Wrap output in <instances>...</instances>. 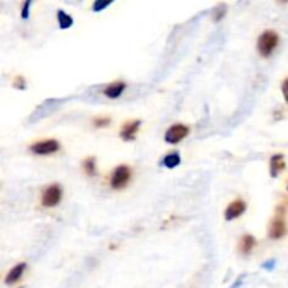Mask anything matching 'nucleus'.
<instances>
[{
	"instance_id": "obj_1",
	"label": "nucleus",
	"mask_w": 288,
	"mask_h": 288,
	"mask_svg": "<svg viewBox=\"0 0 288 288\" xmlns=\"http://www.w3.org/2000/svg\"><path fill=\"white\" fill-rule=\"evenodd\" d=\"M280 37L274 30H266L257 40V51L263 58L270 57L279 45Z\"/></svg>"
},
{
	"instance_id": "obj_5",
	"label": "nucleus",
	"mask_w": 288,
	"mask_h": 288,
	"mask_svg": "<svg viewBox=\"0 0 288 288\" xmlns=\"http://www.w3.org/2000/svg\"><path fill=\"white\" fill-rule=\"evenodd\" d=\"M59 149L60 145L57 139H44V141H38L30 146V151L34 155H40V156L51 155V153L58 152Z\"/></svg>"
},
{
	"instance_id": "obj_7",
	"label": "nucleus",
	"mask_w": 288,
	"mask_h": 288,
	"mask_svg": "<svg viewBox=\"0 0 288 288\" xmlns=\"http://www.w3.org/2000/svg\"><path fill=\"white\" fill-rule=\"evenodd\" d=\"M141 119H131V121H127L121 129H119V138L122 139V141H134L136 138V134H138V131H139V128H141Z\"/></svg>"
},
{
	"instance_id": "obj_8",
	"label": "nucleus",
	"mask_w": 288,
	"mask_h": 288,
	"mask_svg": "<svg viewBox=\"0 0 288 288\" xmlns=\"http://www.w3.org/2000/svg\"><path fill=\"white\" fill-rule=\"evenodd\" d=\"M246 208H247V205H246V203L242 200V198L233 200V201L228 205V208L225 210V220L227 221L236 220V218H239V217L246 211Z\"/></svg>"
},
{
	"instance_id": "obj_17",
	"label": "nucleus",
	"mask_w": 288,
	"mask_h": 288,
	"mask_svg": "<svg viewBox=\"0 0 288 288\" xmlns=\"http://www.w3.org/2000/svg\"><path fill=\"white\" fill-rule=\"evenodd\" d=\"M225 13H227V6L225 4H218L217 7H215V10H214V20L215 21H220L221 18L225 16Z\"/></svg>"
},
{
	"instance_id": "obj_16",
	"label": "nucleus",
	"mask_w": 288,
	"mask_h": 288,
	"mask_svg": "<svg viewBox=\"0 0 288 288\" xmlns=\"http://www.w3.org/2000/svg\"><path fill=\"white\" fill-rule=\"evenodd\" d=\"M111 124V118L110 117H106V115H103V117H96L93 119V125L96 128H106L109 127Z\"/></svg>"
},
{
	"instance_id": "obj_2",
	"label": "nucleus",
	"mask_w": 288,
	"mask_h": 288,
	"mask_svg": "<svg viewBox=\"0 0 288 288\" xmlns=\"http://www.w3.org/2000/svg\"><path fill=\"white\" fill-rule=\"evenodd\" d=\"M132 177V170L128 165H119L117 166L110 178V186L114 190H122L129 184Z\"/></svg>"
},
{
	"instance_id": "obj_4",
	"label": "nucleus",
	"mask_w": 288,
	"mask_h": 288,
	"mask_svg": "<svg viewBox=\"0 0 288 288\" xmlns=\"http://www.w3.org/2000/svg\"><path fill=\"white\" fill-rule=\"evenodd\" d=\"M284 208H281V211H277L274 215V218L271 220L270 227H269V236L271 239H281L287 232V224H286V217H284Z\"/></svg>"
},
{
	"instance_id": "obj_13",
	"label": "nucleus",
	"mask_w": 288,
	"mask_h": 288,
	"mask_svg": "<svg viewBox=\"0 0 288 288\" xmlns=\"http://www.w3.org/2000/svg\"><path fill=\"white\" fill-rule=\"evenodd\" d=\"M82 168H83V172H85L87 176L93 177L97 174V168H96V158L90 156V158H86L83 163H82Z\"/></svg>"
},
{
	"instance_id": "obj_20",
	"label": "nucleus",
	"mask_w": 288,
	"mask_h": 288,
	"mask_svg": "<svg viewBox=\"0 0 288 288\" xmlns=\"http://www.w3.org/2000/svg\"><path fill=\"white\" fill-rule=\"evenodd\" d=\"M30 6H31V1H30V0L23 4V9H21V17L23 18H28V16H30V11H28Z\"/></svg>"
},
{
	"instance_id": "obj_9",
	"label": "nucleus",
	"mask_w": 288,
	"mask_h": 288,
	"mask_svg": "<svg viewBox=\"0 0 288 288\" xmlns=\"http://www.w3.org/2000/svg\"><path fill=\"white\" fill-rule=\"evenodd\" d=\"M125 87H127V85L124 82L117 80V82H113L109 86H106L104 90H103V94L109 99H118L119 96L124 93Z\"/></svg>"
},
{
	"instance_id": "obj_18",
	"label": "nucleus",
	"mask_w": 288,
	"mask_h": 288,
	"mask_svg": "<svg viewBox=\"0 0 288 288\" xmlns=\"http://www.w3.org/2000/svg\"><path fill=\"white\" fill-rule=\"evenodd\" d=\"M111 4V1H100V0H96L93 4V10L94 11H102L106 7H109Z\"/></svg>"
},
{
	"instance_id": "obj_3",
	"label": "nucleus",
	"mask_w": 288,
	"mask_h": 288,
	"mask_svg": "<svg viewBox=\"0 0 288 288\" xmlns=\"http://www.w3.org/2000/svg\"><path fill=\"white\" fill-rule=\"evenodd\" d=\"M62 187L58 183L50 184L47 188H44L43 194H41V204L47 208H54L60 203L62 200Z\"/></svg>"
},
{
	"instance_id": "obj_22",
	"label": "nucleus",
	"mask_w": 288,
	"mask_h": 288,
	"mask_svg": "<svg viewBox=\"0 0 288 288\" xmlns=\"http://www.w3.org/2000/svg\"><path fill=\"white\" fill-rule=\"evenodd\" d=\"M240 284H242V279L237 280V283H235V284H233V286H232V287H230V288H237V287H239V286H240Z\"/></svg>"
},
{
	"instance_id": "obj_12",
	"label": "nucleus",
	"mask_w": 288,
	"mask_h": 288,
	"mask_svg": "<svg viewBox=\"0 0 288 288\" xmlns=\"http://www.w3.org/2000/svg\"><path fill=\"white\" fill-rule=\"evenodd\" d=\"M27 267V263H18L16 264L11 270L7 273V276H6V284L10 286V284H14V283H17L18 280L21 279V276H23V273L26 271Z\"/></svg>"
},
{
	"instance_id": "obj_19",
	"label": "nucleus",
	"mask_w": 288,
	"mask_h": 288,
	"mask_svg": "<svg viewBox=\"0 0 288 288\" xmlns=\"http://www.w3.org/2000/svg\"><path fill=\"white\" fill-rule=\"evenodd\" d=\"M13 87H16L18 90H24L26 89V80H24V77L17 76L14 79V82H13Z\"/></svg>"
},
{
	"instance_id": "obj_21",
	"label": "nucleus",
	"mask_w": 288,
	"mask_h": 288,
	"mask_svg": "<svg viewBox=\"0 0 288 288\" xmlns=\"http://www.w3.org/2000/svg\"><path fill=\"white\" fill-rule=\"evenodd\" d=\"M281 90H283V94H284V99L286 102L288 103V77L283 82V86H281Z\"/></svg>"
},
{
	"instance_id": "obj_11",
	"label": "nucleus",
	"mask_w": 288,
	"mask_h": 288,
	"mask_svg": "<svg viewBox=\"0 0 288 288\" xmlns=\"http://www.w3.org/2000/svg\"><path fill=\"white\" fill-rule=\"evenodd\" d=\"M256 239H254L253 235H243V236L240 237V240H239V246H237V249H239V253L243 254V256H249V254L253 252L254 246H256Z\"/></svg>"
},
{
	"instance_id": "obj_14",
	"label": "nucleus",
	"mask_w": 288,
	"mask_h": 288,
	"mask_svg": "<svg viewBox=\"0 0 288 288\" xmlns=\"http://www.w3.org/2000/svg\"><path fill=\"white\" fill-rule=\"evenodd\" d=\"M180 162H181V159H180V155H178L177 152H172V153H169V155H166V156H165V159H163V165H165L168 169H173V168H176V166L180 165Z\"/></svg>"
},
{
	"instance_id": "obj_15",
	"label": "nucleus",
	"mask_w": 288,
	"mask_h": 288,
	"mask_svg": "<svg viewBox=\"0 0 288 288\" xmlns=\"http://www.w3.org/2000/svg\"><path fill=\"white\" fill-rule=\"evenodd\" d=\"M57 17H58V23H59V27L62 30L69 28V27H72V24H73V18L70 17L68 13H65L63 10L58 11Z\"/></svg>"
},
{
	"instance_id": "obj_6",
	"label": "nucleus",
	"mask_w": 288,
	"mask_h": 288,
	"mask_svg": "<svg viewBox=\"0 0 288 288\" xmlns=\"http://www.w3.org/2000/svg\"><path fill=\"white\" fill-rule=\"evenodd\" d=\"M188 132H190V128L187 127V125H184V124H174V125H172L166 131L165 141L172 145L178 144V142H181L188 135Z\"/></svg>"
},
{
	"instance_id": "obj_10",
	"label": "nucleus",
	"mask_w": 288,
	"mask_h": 288,
	"mask_svg": "<svg viewBox=\"0 0 288 288\" xmlns=\"http://www.w3.org/2000/svg\"><path fill=\"white\" fill-rule=\"evenodd\" d=\"M286 169V161L283 153H276L270 158V176L277 177L283 170Z\"/></svg>"
}]
</instances>
